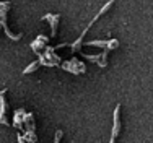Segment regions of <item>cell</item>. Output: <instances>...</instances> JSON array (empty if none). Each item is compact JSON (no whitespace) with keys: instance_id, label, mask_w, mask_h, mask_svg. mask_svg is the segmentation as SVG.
Masks as SVG:
<instances>
[{"instance_id":"cell-1","label":"cell","mask_w":153,"mask_h":143,"mask_svg":"<svg viewBox=\"0 0 153 143\" xmlns=\"http://www.w3.org/2000/svg\"><path fill=\"white\" fill-rule=\"evenodd\" d=\"M46 42H47L46 36H38V39H36L34 42H31V47L36 50V52H39V49H41V47H44Z\"/></svg>"},{"instance_id":"cell-2","label":"cell","mask_w":153,"mask_h":143,"mask_svg":"<svg viewBox=\"0 0 153 143\" xmlns=\"http://www.w3.org/2000/svg\"><path fill=\"white\" fill-rule=\"evenodd\" d=\"M5 111H7V101L3 96H0V124H8L5 119Z\"/></svg>"},{"instance_id":"cell-3","label":"cell","mask_w":153,"mask_h":143,"mask_svg":"<svg viewBox=\"0 0 153 143\" xmlns=\"http://www.w3.org/2000/svg\"><path fill=\"white\" fill-rule=\"evenodd\" d=\"M44 20H51L52 21V34H56V29H57V20H59V15H46Z\"/></svg>"},{"instance_id":"cell-4","label":"cell","mask_w":153,"mask_h":143,"mask_svg":"<svg viewBox=\"0 0 153 143\" xmlns=\"http://www.w3.org/2000/svg\"><path fill=\"white\" fill-rule=\"evenodd\" d=\"M38 65H39V62H33V64H31L28 68H25L23 73H30V72H33V70H36V67H38Z\"/></svg>"},{"instance_id":"cell-5","label":"cell","mask_w":153,"mask_h":143,"mask_svg":"<svg viewBox=\"0 0 153 143\" xmlns=\"http://www.w3.org/2000/svg\"><path fill=\"white\" fill-rule=\"evenodd\" d=\"M60 137H62V132L59 130V132L56 133V142H54V143H59V142H60Z\"/></svg>"},{"instance_id":"cell-6","label":"cell","mask_w":153,"mask_h":143,"mask_svg":"<svg viewBox=\"0 0 153 143\" xmlns=\"http://www.w3.org/2000/svg\"><path fill=\"white\" fill-rule=\"evenodd\" d=\"M5 91L7 90H0V96H3V94H5Z\"/></svg>"}]
</instances>
